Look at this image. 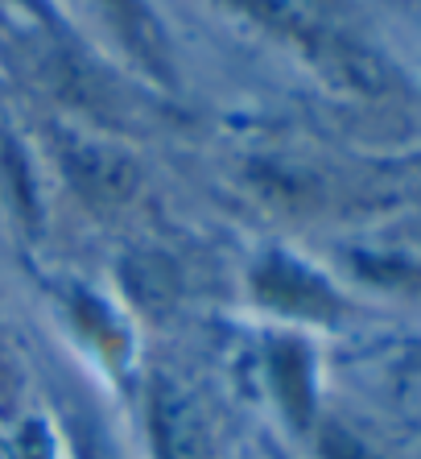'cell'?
I'll use <instances>...</instances> for the list:
<instances>
[{
    "label": "cell",
    "mask_w": 421,
    "mask_h": 459,
    "mask_svg": "<svg viewBox=\"0 0 421 459\" xmlns=\"http://www.w3.org/2000/svg\"><path fill=\"white\" fill-rule=\"evenodd\" d=\"M322 459H376L356 435H348L343 427H322Z\"/></svg>",
    "instance_id": "3"
},
{
    "label": "cell",
    "mask_w": 421,
    "mask_h": 459,
    "mask_svg": "<svg viewBox=\"0 0 421 459\" xmlns=\"http://www.w3.org/2000/svg\"><path fill=\"white\" fill-rule=\"evenodd\" d=\"M91 4L141 63H149L153 71H166V38H161L158 17L141 0H91Z\"/></svg>",
    "instance_id": "2"
},
{
    "label": "cell",
    "mask_w": 421,
    "mask_h": 459,
    "mask_svg": "<svg viewBox=\"0 0 421 459\" xmlns=\"http://www.w3.org/2000/svg\"><path fill=\"white\" fill-rule=\"evenodd\" d=\"M149 427H153L158 459H215L199 406L174 381L153 385V394H149Z\"/></svg>",
    "instance_id": "1"
}]
</instances>
